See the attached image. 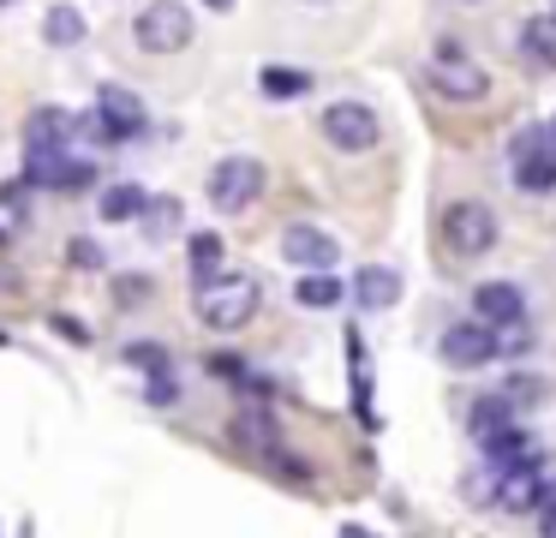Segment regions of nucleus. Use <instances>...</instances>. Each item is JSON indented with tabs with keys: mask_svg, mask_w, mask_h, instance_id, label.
<instances>
[{
	"mask_svg": "<svg viewBox=\"0 0 556 538\" xmlns=\"http://www.w3.org/2000/svg\"><path fill=\"white\" fill-rule=\"evenodd\" d=\"M257 299H264V287L245 270H222V275H210V281L192 287V311L210 329H245V323L257 317Z\"/></svg>",
	"mask_w": 556,
	"mask_h": 538,
	"instance_id": "1",
	"label": "nucleus"
},
{
	"mask_svg": "<svg viewBox=\"0 0 556 538\" xmlns=\"http://www.w3.org/2000/svg\"><path fill=\"white\" fill-rule=\"evenodd\" d=\"M425 78H431V90L448 96V102H484V96H491V72H484L460 42H437L431 60H425Z\"/></svg>",
	"mask_w": 556,
	"mask_h": 538,
	"instance_id": "2",
	"label": "nucleus"
},
{
	"mask_svg": "<svg viewBox=\"0 0 556 538\" xmlns=\"http://www.w3.org/2000/svg\"><path fill=\"white\" fill-rule=\"evenodd\" d=\"M508 174L520 191H551L556 186V132L551 126H520L508 143Z\"/></svg>",
	"mask_w": 556,
	"mask_h": 538,
	"instance_id": "3",
	"label": "nucleus"
},
{
	"mask_svg": "<svg viewBox=\"0 0 556 538\" xmlns=\"http://www.w3.org/2000/svg\"><path fill=\"white\" fill-rule=\"evenodd\" d=\"M144 126H150L144 102H138L132 90H121V84L97 90V114H90V120H78V132H90L97 143H126V138H138Z\"/></svg>",
	"mask_w": 556,
	"mask_h": 538,
	"instance_id": "4",
	"label": "nucleus"
},
{
	"mask_svg": "<svg viewBox=\"0 0 556 538\" xmlns=\"http://www.w3.org/2000/svg\"><path fill=\"white\" fill-rule=\"evenodd\" d=\"M443 246L455 251V258H484V251L496 246V210L479 198H460L443 210Z\"/></svg>",
	"mask_w": 556,
	"mask_h": 538,
	"instance_id": "5",
	"label": "nucleus"
},
{
	"mask_svg": "<svg viewBox=\"0 0 556 538\" xmlns=\"http://www.w3.org/2000/svg\"><path fill=\"white\" fill-rule=\"evenodd\" d=\"M257 191H264V162L257 155H228V162L210 167V210L240 215L257 203Z\"/></svg>",
	"mask_w": 556,
	"mask_h": 538,
	"instance_id": "6",
	"label": "nucleus"
},
{
	"mask_svg": "<svg viewBox=\"0 0 556 538\" xmlns=\"http://www.w3.org/2000/svg\"><path fill=\"white\" fill-rule=\"evenodd\" d=\"M132 36H138L144 54H180V48L192 42V12H186L180 0H150V7L138 12Z\"/></svg>",
	"mask_w": 556,
	"mask_h": 538,
	"instance_id": "7",
	"label": "nucleus"
},
{
	"mask_svg": "<svg viewBox=\"0 0 556 538\" xmlns=\"http://www.w3.org/2000/svg\"><path fill=\"white\" fill-rule=\"evenodd\" d=\"M25 186L85 191V186H97V162L78 150H25Z\"/></svg>",
	"mask_w": 556,
	"mask_h": 538,
	"instance_id": "8",
	"label": "nucleus"
},
{
	"mask_svg": "<svg viewBox=\"0 0 556 538\" xmlns=\"http://www.w3.org/2000/svg\"><path fill=\"white\" fill-rule=\"evenodd\" d=\"M324 138L336 143L341 155H365V150H377L383 126H377V114L365 102H329L324 108Z\"/></svg>",
	"mask_w": 556,
	"mask_h": 538,
	"instance_id": "9",
	"label": "nucleus"
},
{
	"mask_svg": "<svg viewBox=\"0 0 556 538\" xmlns=\"http://www.w3.org/2000/svg\"><path fill=\"white\" fill-rule=\"evenodd\" d=\"M437 353H443V365H455V371H479V365H491L496 359V329L491 323H448L443 329V341H437Z\"/></svg>",
	"mask_w": 556,
	"mask_h": 538,
	"instance_id": "10",
	"label": "nucleus"
},
{
	"mask_svg": "<svg viewBox=\"0 0 556 538\" xmlns=\"http://www.w3.org/2000/svg\"><path fill=\"white\" fill-rule=\"evenodd\" d=\"M281 258H288V263H300V270H336L341 246L324 234V227H305V222H293L288 234H281Z\"/></svg>",
	"mask_w": 556,
	"mask_h": 538,
	"instance_id": "11",
	"label": "nucleus"
},
{
	"mask_svg": "<svg viewBox=\"0 0 556 538\" xmlns=\"http://www.w3.org/2000/svg\"><path fill=\"white\" fill-rule=\"evenodd\" d=\"M472 317L491 323V329H503V323L527 317V299H520L515 281H479V287H472Z\"/></svg>",
	"mask_w": 556,
	"mask_h": 538,
	"instance_id": "12",
	"label": "nucleus"
},
{
	"mask_svg": "<svg viewBox=\"0 0 556 538\" xmlns=\"http://www.w3.org/2000/svg\"><path fill=\"white\" fill-rule=\"evenodd\" d=\"M73 138H78V114H66V108H37L25 120V150H73Z\"/></svg>",
	"mask_w": 556,
	"mask_h": 538,
	"instance_id": "13",
	"label": "nucleus"
},
{
	"mask_svg": "<svg viewBox=\"0 0 556 538\" xmlns=\"http://www.w3.org/2000/svg\"><path fill=\"white\" fill-rule=\"evenodd\" d=\"M527 454H539V449H532V430L520 425V418L484 437V466H491V473H503V466H520Z\"/></svg>",
	"mask_w": 556,
	"mask_h": 538,
	"instance_id": "14",
	"label": "nucleus"
},
{
	"mask_svg": "<svg viewBox=\"0 0 556 538\" xmlns=\"http://www.w3.org/2000/svg\"><path fill=\"white\" fill-rule=\"evenodd\" d=\"M353 299H359L365 311H389L401 299V275L383 270V263H365V270L353 275Z\"/></svg>",
	"mask_w": 556,
	"mask_h": 538,
	"instance_id": "15",
	"label": "nucleus"
},
{
	"mask_svg": "<svg viewBox=\"0 0 556 538\" xmlns=\"http://www.w3.org/2000/svg\"><path fill=\"white\" fill-rule=\"evenodd\" d=\"M520 54L539 72H556V12H539V18L520 24Z\"/></svg>",
	"mask_w": 556,
	"mask_h": 538,
	"instance_id": "16",
	"label": "nucleus"
},
{
	"mask_svg": "<svg viewBox=\"0 0 556 538\" xmlns=\"http://www.w3.org/2000/svg\"><path fill=\"white\" fill-rule=\"evenodd\" d=\"M293 299H300V305H312V311H329V305H341V299H348V281H336L329 270H305L300 287H293Z\"/></svg>",
	"mask_w": 556,
	"mask_h": 538,
	"instance_id": "17",
	"label": "nucleus"
},
{
	"mask_svg": "<svg viewBox=\"0 0 556 538\" xmlns=\"http://www.w3.org/2000/svg\"><path fill=\"white\" fill-rule=\"evenodd\" d=\"M515 406H508L503 401V395H479V401H472V413H467V430H472V437H491V430H503V425H515Z\"/></svg>",
	"mask_w": 556,
	"mask_h": 538,
	"instance_id": "18",
	"label": "nucleus"
},
{
	"mask_svg": "<svg viewBox=\"0 0 556 538\" xmlns=\"http://www.w3.org/2000/svg\"><path fill=\"white\" fill-rule=\"evenodd\" d=\"M138 222H144V239H174L180 234V203L174 198H144V210H138Z\"/></svg>",
	"mask_w": 556,
	"mask_h": 538,
	"instance_id": "19",
	"label": "nucleus"
},
{
	"mask_svg": "<svg viewBox=\"0 0 556 538\" xmlns=\"http://www.w3.org/2000/svg\"><path fill=\"white\" fill-rule=\"evenodd\" d=\"M97 210H102V222H132V215L144 210V186L121 179V186H109V191L97 198Z\"/></svg>",
	"mask_w": 556,
	"mask_h": 538,
	"instance_id": "20",
	"label": "nucleus"
},
{
	"mask_svg": "<svg viewBox=\"0 0 556 538\" xmlns=\"http://www.w3.org/2000/svg\"><path fill=\"white\" fill-rule=\"evenodd\" d=\"M264 96L269 102H293V96H305L312 90V72H300V66H264Z\"/></svg>",
	"mask_w": 556,
	"mask_h": 538,
	"instance_id": "21",
	"label": "nucleus"
},
{
	"mask_svg": "<svg viewBox=\"0 0 556 538\" xmlns=\"http://www.w3.org/2000/svg\"><path fill=\"white\" fill-rule=\"evenodd\" d=\"M42 36H49V48H78L85 42V18H78V7H49Z\"/></svg>",
	"mask_w": 556,
	"mask_h": 538,
	"instance_id": "22",
	"label": "nucleus"
},
{
	"mask_svg": "<svg viewBox=\"0 0 556 538\" xmlns=\"http://www.w3.org/2000/svg\"><path fill=\"white\" fill-rule=\"evenodd\" d=\"M186 258H192V281H210V275H222V239L216 234H192L186 239Z\"/></svg>",
	"mask_w": 556,
	"mask_h": 538,
	"instance_id": "23",
	"label": "nucleus"
},
{
	"mask_svg": "<svg viewBox=\"0 0 556 538\" xmlns=\"http://www.w3.org/2000/svg\"><path fill=\"white\" fill-rule=\"evenodd\" d=\"M539 395H544V383H539V377H527V371H515V377L503 383V401L515 406V413H520V406H532Z\"/></svg>",
	"mask_w": 556,
	"mask_h": 538,
	"instance_id": "24",
	"label": "nucleus"
},
{
	"mask_svg": "<svg viewBox=\"0 0 556 538\" xmlns=\"http://www.w3.org/2000/svg\"><path fill=\"white\" fill-rule=\"evenodd\" d=\"M126 365H138V371H150V377H162V371H168V353H162V347H150V341H138V347H126Z\"/></svg>",
	"mask_w": 556,
	"mask_h": 538,
	"instance_id": "25",
	"label": "nucleus"
},
{
	"mask_svg": "<svg viewBox=\"0 0 556 538\" xmlns=\"http://www.w3.org/2000/svg\"><path fill=\"white\" fill-rule=\"evenodd\" d=\"M114 299H121V305H144V299H150V275H121V281H114Z\"/></svg>",
	"mask_w": 556,
	"mask_h": 538,
	"instance_id": "26",
	"label": "nucleus"
},
{
	"mask_svg": "<svg viewBox=\"0 0 556 538\" xmlns=\"http://www.w3.org/2000/svg\"><path fill=\"white\" fill-rule=\"evenodd\" d=\"M73 263H78V270H97V263H102V251L90 246V239H78V246H73Z\"/></svg>",
	"mask_w": 556,
	"mask_h": 538,
	"instance_id": "27",
	"label": "nucleus"
},
{
	"mask_svg": "<svg viewBox=\"0 0 556 538\" xmlns=\"http://www.w3.org/2000/svg\"><path fill=\"white\" fill-rule=\"evenodd\" d=\"M54 329H61L66 341H90V335H85V323H78V317H54Z\"/></svg>",
	"mask_w": 556,
	"mask_h": 538,
	"instance_id": "28",
	"label": "nucleus"
},
{
	"mask_svg": "<svg viewBox=\"0 0 556 538\" xmlns=\"http://www.w3.org/2000/svg\"><path fill=\"white\" fill-rule=\"evenodd\" d=\"M539 533H544V538H556V509H539Z\"/></svg>",
	"mask_w": 556,
	"mask_h": 538,
	"instance_id": "29",
	"label": "nucleus"
},
{
	"mask_svg": "<svg viewBox=\"0 0 556 538\" xmlns=\"http://www.w3.org/2000/svg\"><path fill=\"white\" fill-rule=\"evenodd\" d=\"M341 538H377V533H365V526H341Z\"/></svg>",
	"mask_w": 556,
	"mask_h": 538,
	"instance_id": "30",
	"label": "nucleus"
},
{
	"mask_svg": "<svg viewBox=\"0 0 556 538\" xmlns=\"http://www.w3.org/2000/svg\"><path fill=\"white\" fill-rule=\"evenodd\" d=\"M210 12H233V0H210Z\"/></svg>",
	"mask_w": 556,
	"mask_h": 538,
	"instance_id": "31",
	"label": "nucleus"
},
{
	"mask_svg": "<svg viewBox=\"0 0 556 538\" xmlns=\"http://www.w3.org/2000/svg\"><path fill=\"white\" fill-rule=\"evenodd\" d=\"M312 7H336V0H312Z\"/></svg>",
	"mask_w": 556,
	"mask_h": 538,
	"instance_id": "32",
	"label": "nucleus"
},
{
	"mask_svg": "<svg viewBox=\"0 0 556 538\" xmlns=\"http://www.w3.org/2000/svg\"><path fill=\"white\" fill-rule=\"evenodd\" d=\"M0 7H7V0H0Z\"/></svg>",
	"mask_w": 556,
	"mask_h": 538,
	"instance_id": "33",
	"label": "nucleus"
}]
</instances>
